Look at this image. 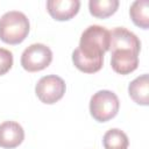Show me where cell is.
Masks as SVG:
<instances>
[{
  "label": "cell",
  "instance_id": "6",
  "mask_svg": "<svg viewBox=\"0 0 149 149\" xmlns=\"http://www.w3.org/2000/svg\"><path fill=\"white\" fill-rule=\"evenodd\" d=\"M109 50H132L140 52L141 42L133 31L123 27H116L109 31Z\"/></svg>",
  "mask_w": 149,
  "mask_h": 149
},
{
  "label": "cell",
  "instance_id": "5",
  "mask_svg": "<svg viewBox=\"0 0 149 149\" xmlns=\"http://www.w3.org/2000/svg\"><path fill=\"white\" fill-rule=\"evenodd\" d=\"M65 81L56 74L43 76L35 86V93L37 98L47 105H52L61 100L65 93Z\"/></svg>",
  "mask_w": 149,
  "mask_h": 149
},
{
  "label": "cell",
  "instance_id": "9",
  "mask_svg": "<svg viewBox=\"0 0 149 149\" xmlns=\"http://www.w3.org/2000/svg\"><path fill=\"white\" fill-rule=\"evenodd\" d=\"M80 8L79 0H48L47 9L50 16L57 21L72 19Z\"/></svg>",
  "mask_w": 149,
  "mask_h": 149
},
{
  "label": "cell",
  "instance_id": "7",
  "mask_svg": "<svg viewBox=\"0 0 149 149\" xmlns=\"http://www.w3.org/2000/svg\"><path fill=\"white\" fill-rule=\"evenodd\" d=\"M111 65L116 73L128 74L139 66V52L132 50L111 51Z\"/></svg>",
  "mask_w": 149,
  "mask_h": 149
},
{
  "label": "cell",
  "instance_id": "12",
  "mask_svg": "<svg viewBox=\"0 0 149 149\" xmlns=\"http://www.w3.org/2000/svg\"><path fill=\"white\" fill-rule=\"evenodd\" d=\"M105 149H127L129 146L128 136L119 128H111L102 136Z\"/></svg>",
  "mask_w": 149,
  "mask_h": 149
},
{
  "label": "cell",
  "instance_id": "11",
  "mask_svg": "<svg viewBox=\"0 0 149 149\" xmlns=\"http://www.w3.org/2000/svg\"><path fill=\"white\" fill-rule=\"evenodd\" d=\"M129 15L135 26L148 29L149 27V1L136 0L130 5Z\"/></svg>",
  "mask_w": 149,
  "mask_h": 149
},
{
  "label": "cell",
  "instance_id": "2",
  "mask_svg": "<svg viewBox=\"0 0 149 149\" xmlns=\"http://www.w3.org/2000/svg\"><path fill=\"white\" fill-rule=\"evenodd\" d=\"M30 30L27 15L19 10L6 12L0 17V40L7 44H20Z\"/></svg>",
  "mask_w": 149,
  "mask_h": 149
},
{
  "label": "cell",
  "instance_id": "14",
  "mask_svg": "<svg viewBox=\"0 0 149 149\" xmlns=\"http://www.w3.org/2000/svg\"><path fill=\"white\" fill-rule=\"evenodd\" d=\"M13 66V54L8 49L0 48V76L7 73Z\"/></svg>",
  "mask_w": 149,
  "mask_h": 149
},
{
  "label": "cell",
  "instance_id": "10",
  "mask_svg": "<svg viewBox=\"0 0 149 149\" xmlns=\"http://www.w3.org/2000/svg\"><path fill=\"white\" fill-rule=\"evenodd\" d=\"M129 97L137 105L148 106L149 104V76L143 73L132 80L128 85Z\"/></svg>",
  "mask_w": 149,
  "mask_h": 149
},
{
  "label": "cell",
  "instance_id": "4",
  "mask_svg": "<svg viewBox=\"0 0 149 149\" xmlns=\"http://www.w3.org/2000/svg\"><path fill=\"white\" fill-rule=\"evenodd\" d=\"M52 61L51 49L43 43H33L21 55V66L28 72H37L50 65Z\"/></svg>",
  "mask_w": 149,
  "mask_h": 149
},
{
  "label": "cell",
  "instance_id": "3",
  "mask_svg": "<svg viewBox=\"0 0 149 149\" xmlns=\"http://www.w3.org/2000/svg\"><path fill=\"white\" fill-rule=\"evenodd\" d=\"M120 107L118 95L109 90L95 92L90 100V114L98 122H107L113 119Z\"/></svg>",
  "mask_w": 149,
  "mask_h": 149
},
{
  "label": "cell",
  "instance_id": "13",
  "mask_svg": "<svg viewBox=\"0 0 149 149\" xmlns=\"http://www.w3.org/2000/svg\"><path fill=\"white\" fill-rule=\"evenodd\" d=\"M119 7L118 0H90L88 9L91 15L99 19H106L113 15Z\"/></svg>",
  "mask_w": 149,
  "mask_h": 149
},
{
  "label": "cell",
  "instance_id": "1",
  "mask_svg": "<svg viewBox=\"0 0 149 149\" xmlns=\"http://www.w3.org/2000/svg\"><path fill=\"white\" fill-rule=\"evenodd\" d=\"M109 50V30L102 26H88L80 36L79 45L72 52V63L85 73L98 72L104 64V55Z\"/></svg>",
  "mask_w": 149,
  "mask_h": 149
},
{
  "label": "cell",
  "instance_id": "8",
  "mask_svg": "<svg viewBox=\"0 0 149 149\" xmlns=\"http://www.w3.org/2000/svg\"><path fill=\"white\" fill-rule=\"evenodd\" d=\"M24 140V130L16 121H3L0 123V147L13 149Z\"/></svg>",
  "mask_w": 149,
  "mask_h": 149
}]
</instances>
